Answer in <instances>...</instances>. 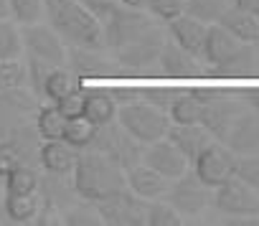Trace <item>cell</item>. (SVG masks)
Instances as JSON below:
<instances>
[{
    "instance_id": "obj_37",
    "label": "cell",
    "mask_w": 259,
    "mask_h": 226,
    "mask_svg": "<svg viewBox=\"0 0 259 226\" xmlns=\"http://www.w3.org/2000/svg\"><path fill=\"white\" fill-rule=\"evenodd\" d=\"M8 11L18 26H31L44 21V0H8Z\"/></svg>"
},
{
    "instance_id": "obj_23",
    "label": "cell",
    "mask_w": 259,
    "mask_h": 226,
    "mask_svg": "<svg viewBox=\"0 0 259 226\" xmlns=\"http://www.w3.org/2000/svg\"><path fill=\"white\" fill-rule=\"evenodd\" d=\"M241 43L219 23H211L206 28V38H203V49H201V61L203 66H219L221 61H226Z\"/></svg>"
},
{
    "instance_id": "obj_27",
    "label": "cell",
    "mask_w": 259,
    "mask_h": 226,
    "mask_svg": "<svg viewBox=\"0 0 259 226\" xmlns=\"http://www.w3.org/2000/svg\"><path fill=\"white\" fill-rule=\"evenodd\" d=\"M66 122H69V117H64L61 109L51 102L41 104L36 109V115H33V127H36L41 140H61L64 130H66Z\"/></svg>"
},
{
    "instance_id": "obj_49",
    "label": "cell",
    "mask_w": 259,
    "mask_h": 226,
    "mask_svg": "<svg viewBox=\"0 0 259 226\" xmlns=\"http://www.w3.org/2000/svg\"><path fill=\"white\" fill-rule=\"evenodd\" d=\"M256 76H259V61H256Z\"/></svg>"
},
{
    "instance_id": "obj_41",
    "label": "cell",
    "mask_w": 259,
    "mask_h": 226,
    "mask_svg": "<svg viewBox=\"0 0 259 226\" xmlns=\"http://www.w3.org/2000/svg\"><path fill=\"white\" fill-rule=\"evenodd\" d=\"M178 94L181 92L178 89H170V86H143L140 89V99L148 102V104H153V107H158V109H163V112L170 109V104H173V99Z\"/></svg>"
},
{
    "instance_id": "obj_15",
    "label": "cell",
    "mask_w": 259,
    "mask_h": 226,
    "mask_svg": "<svg viewBox=\"0 0 259 226\" xmlns=\"http://www.w3.org/2000/svg\"><path fill=\"white\" fill-rule=\"evenodd\" d=\"M158 66H160V74L173 81H193V79L206 76V66L201 64V59H196L193 54H188L170 38H165V43H163Z\"/></svg>"
},
{
    "instance_id": "obj_7",
    "label": "cell",
    "mask_w": 259,
    "mask_h": 226,
    "mask_svg": "<svg viewBox=\"0 0 259 226\" xmlns=\"http://www.w3.org/2000/svg\"><path fill=\"white\" fill-rule=\"evenodd\" d=\"M41 138L33 127V122H26L21 127H16L8 138L0 140V180H3L11 170L21 168V165H38V150H41Z\"/></svg>"
},
{
    "instance_id": "obj_4",
    "label": "cell",
    "mask_w": 259,
    "mask_h": 226,
    "mask_svg": "<svg viewBox=\"0 0 259 226\" xmlns=\"http://www.w3.org/2000/svg\"><path fill=\"white\" fill-rule=\"evenodd\" d=\"M99 23H102V36H104V49L109 54L127 46L130 41H135L138 36H143L153 26H158V21L148 11L127 8L122 3H117Z\"/></svg>"
},
{
    "instance_id": "obj_24",
    "label": "cell",
    "mask_w": 259,
    "mask_h": 226,
    "mask_svg": "<svg viewBox=\"0 0 259 226\" xmlns=\"http://www.w3.org/2000/svg\"><path fill=\"white\" fill-rule=\"evenodd\" d=\"M216 23L224 26L239 43H254V46H259V21H256V16L251 11H241L236 6H229Z\"/></svg>"
},
{
    "instance_id": "obj_18",
    "label": "cell",
    "mask_w": 259,
    "mask_h": 226,
    "mask_svg": "<svg viewBox=\"0 0 259 226\" xmlns=\"http://www.w3.org/2000/svg\"><path fill=\"white\" fill-rule=\"evenodd\" d=\"M224 145L234 153V155H251L259 153V115L251 112L249 107L234 120Z\"/></svg>"
},
{
    "instance_id": "obj_28",
    "label": "cell",
    "mask_w": 259,
    "mask_h": 226,
    "mask_svg": "<svg viewBox=\"0 0 259 226\" xmlns=\"http://www.w3.org/2000/svg\"><path fill=\"white\" fill-rule=\"evenodd\" d=\"M81 84V79L69 69V66H54L44 81V99L56 104L61 97H66L71 89H76Z\"/></svg>"
},
{
    "instance_id": "obj_21",
    "label": "cell",
    "mask_w": 259,
    "mask_h": 226,
    "mask_svg": "<svg viewBox=\"0 0 259 226\" xmlns=\"http://www.w3.org/2000/svg\"><path fill=\"white\" fill-rule=\"evenodd\" d=\"M76 158H79V150H74L64 140H44L41 150H38L41 170L54 173V175H71V170L76 165Z\"/></svg>"
},
{
    "instance_id": "obj_26",
    "label": "cell",
    "mask_w": 259,
    "mask_h": 226,
    "mask_svg": "<svg viewBox=\"0 0 259 226\" xmlns=\"http://www.w3.org/2000/svg\"><path fill=\"white\" fill-rule=\"evenodd\" d=\"M44 208L41 193H26V196H6V218L11 223H36Z\"/></svg>"
},
{
    "instance_id": "obj_22",
    "label": "cell",
    "mask_w": 259,
    "mask_h": 226,
    "mask_svg": "<svg viewBox=\"0 0 259 226\" xmlns=\"http://www.w3.org/2000/svg\"><path fill=\"white\" fill-rule=\"evenodd\" d=\"M165 138L183 153V158H186L188 163H193V160L198 158V153H201L206 145L213 143V138L203 130L201 122H196V125H173V122H170Z\"/></svg>"
},
{
    "instance_id": "obj_9",
    "label": "cell",
    "mask_w": 259,
    "mask_h": 226,
    "mask_svg": "<svg viewBox=\"0 0 259 226\" xmlns=\"http://www.w3.org/2000/svg\"><path fill=\"white\" fill-rule=\"evenodd\" d=\"M211 203L216 211L236 218H259V191L239 180L236 175L226 178L221 186L213 188Z\"/></svg>"
},
{
    "instance_id": "obj_19",
    "label": "cell",
    "mask_w": 259,
    "mask_h": 226,
    "mask_svg": "<svg viewBox=\"0 0 259 226\" xmlns=\"http://www.w3.org/2000/svg\"><path fill=\"white\" fill-rule=\"evenodd\" d=\"M124 183L135 196L145 198V201H155V198H165L170 180L163 178L160 173H155L153 168H148L145 163H138L130 170H124Z\"/></svg>"
},
{
    "instance_id": "obj_30",
    "label": "cell",
    "mask_w": 259,
    "mask_h": 226,
    "mask_svg": "<svg viewBox=\"0 0 259 226\" xmlns=\"http://www.w3.org/2000/svg\"><path fill=\"white\" fill-rule=\"evenodd\" d=\"M201 109H203V102H198L188 92H181L168 109V117L173 125H196L201 122Z\"/></svg>"
},
{
    "instance_id": "obj_2",
    "label": "cell",
    "mask_w": 259,
    "mask_h": 226,
    "mask_svg": "<svg viewBox=\"0 0 259 226\" xmlns=\"http://www.w3.org/2000/svg\"><path fill=\"white\" fill-rule=\"evenodd\" d=\"M71 183H74L76 196L87 203H99L107 196L127 188L124 170L114 160H109L107 155H102L97 150L79 153L76 165L71 170Z\"/></svg>"
},
{
    "instance_id": "obj_47",
    "label": "cell",
    "mask_w": 259,
    "mask_h": 226,
    "mask_svg": "<svg viewBox=\"0 0 259 226\" xmlns=\"http://www.w3.org/2000/svg\"><path fill=\"white\" fill-rule=\"evenodd\" d=\"M3 18H11V11H8V0H0V21Z\"/></svg>"
},
{
    "instance_id": "obj_10",
    "label": "cell",
    "mask_w": 259,
    "mask_h": 226,
    "mask_svg": "<svg viewBox=\"0 0 259 226\" xmlns=\"http://www.w3.org/2000/svg\"><path fill=\"white\" fill-rule=\"evenodd\" d=\"M102 223L107 226H145V213H148V201L135 196L130 188H122L104 201L94 203Z\"/></svg>"
},
{
    "instance_id": "obj_48",
    "label": "cell",
    "mask_w": 259,
    "mask_h": 226,
    "mask_svg": "<svg viewBox=\"0 0 259 226\" xmlns=\"http://www.w3.org/2000/svg\"><path fill=\"white\" fill-rule=\"evenodd\" d=\"M254 16H256V21H259V8H256V11H254Z\"/></svg>"
},
{
    "instance_id": "obj_44",
    "label": "cell",
    "mask_w": 259,
    "mask_h": 226,
    "mask_svg": "<svg viewBox=\"0 0 259 226\" xmlns=\"http://www.w3.org/2000/svg\"><path fill=\"white\" fill-rule=\"evenodd\" d=\"M231 6H236V8H241V11H256L259 8V0H231Z\"/></svg>"
},
{
    "instance_id": "obj_32",
    "label": "cell",
    "mask_w": 259,
    "mask_h": 226,
    "mask_svg": "<svg viewBox=\"0 0 259 226\" xmlns=\"http://www.w3.org/2000/svg\"><path fill=\"white\" fill-rule=\"evenodd\" d=\"M23 56V36L13 18L0 21V61L3 59H18Z\"/></svg>"
},
{
    "instance_id": "obj_33",
    "label": "cell",
    "mask_w": 259,
    "mask_h": 226,
    "mask_svg": "<svg viewBox=\"0 0 259 226\" xmlns=\"http://www.w3.org/2000/svg\"><path fill=\"white\" fill-rule=\"evenodd\" d=\"M94 132H97V127L89 122V120H84V117H74V120H69L66 122V130H64V143H69L74 150H89L92 148V140H94Z\"/></svg>"
},
{
    "instance_id": "obj_38",
    "label": "cell",
    "mask_w": 259,
    "mask_h": 226,
    "mask_svg": "<svg viewBox=\"0 0 259 226\" xmlns=\"http://www.w3.org/2000/svg\"><path fill=\"white\" fill-rule=\"evenodd\" d=\"M145 11L163 26H168L170 21H176L178 16L186 13V0H148Z\"/></svg>"
},
{
    "instance_id": "obj_40",
    "label": "cell",
    "mask_w": 259,
    "mask_h": 226,
    "mask_svg": "<svg viewBox=\"0 0 259 226\" xmlns=\"http://www.w3.org/2000/svg\"><path fill=\"white\" fill-rule=\"evenodd\" d=\"M87 81H81L76 89H71L66 97H61L59 102H56V107L61 109V115L64 117H69V120H74V117H81V112H84V102H87Z\"/></svg>"
},
{
    "instance_id": "obj_31",
    "label": "cell",
    "mask_w": 259,
    "mask_h": 226,
    "mask_svg": "<svg viewBox=\"0 0 259 226\" xmlns=\"http://www.w3.org/2000/svg\"><path fill=\"white\" fill-rule=\"evenodd\" d=\"M28 86V66L26 59H3L0 61V92L6 89H21Z\"/></svg>"
},
{
    "instance_id": "obj_34",
    "label": "cell",
    "mask_w": 259,
    "mask_h": 226,
    "mask_svg": "<svg viewBox=\"0 0 259 226\" xmlns=\"http://www.w3.org/2000/svg\"><path fill=\"white\" fill-rule=\"evenodd\" d=\"M231 6V0H186V13L211 26L221 18V13Z\"/></svg>"
},
{
    "instance_id": "obj_39",
    "label": "cell",
    "mask_w": 259,
    "mask_h": 226,
    "mask_svg": "<svg viewBox=\"0 0 259 226\" xmlns=\"http://www.w3.org/2000/svg\"><path fill=\"white\" fill-rule=\"evenodd\" d=\"M234 175L239 180H244L246 186H251L254 191H259V153L236 155V160H234Z\"/></svg>"
},
{
    "instance_id": "obj_14",
    "label": "cell",
    "mask_w": 259,
    "mask_h": 226,
    "mask_svg": "<svg viewBox=\"0 0 259 226\" xmlns=\"http://www.w3.org/2000/svg\"><path fill=\"white\" fill-rule=\"evenodd\" d=\"M246 109V102L244 99H236V94H229V97H219V99H211V102H203V109H201V125L203 130L224 143L234 120Z\"/></svg>"
},
{
    "instance_id": "obj_42",
    "label": "cell",
    "mask_w": 259,
    "mask_h": 226,
    "mask_svg": "<svg viewBox=\"0 0 259 226\" xmlns=\"http://www.w3.org/2000/svg\"><path fill=\"white\" fill-rule=\"evenodd\" d=\"M79 3H81L89 13H94V16L102 21V18H104L117 3H119V0H79Z\"/></svg>"
},
{
    "instance_id": "obj_11",
    "label": "cell",
    "mask_w": 259,
    "mask_h": 226,
    "mask_svg": "<svg viewBox=\"0 0 259 226\" xmlns=\"http://www.w3.org/2000/svg\"><path fill=\"white\" fill-rule=\"evenodd\" d=\"M23 36V56L38 59L49 66H66V43L56 36V31L49 23H31L21 26Z\"/></svg>"
},
{
    "instance_id": "obj_1",
    "label": "cell",
    "mask_w": 259,
    "mask_h": 226,
    "mask_svg": "<svg viewBox=\"0 0 259 226\" xmlns=\"http://www.w3.org/2000/svg\"><path fill=\"white\" fill-rule=\"evenodd\" d=\"M44 21L66 46L104 49L102 23L79 0H44Z\"/></svg>"
},
{
    "instance_id": "obj_35",
    "label": "cell",
    "mask_w": 259,
    "mask_h": 226,
    "mask_svg": "<svg viewBox=\"0 0 259 226\" xmlns=\"http://www.w3.org/2000/svg\"><path fill=\"white\" fill-rule=\"evenodd\" d=\"M183 216L163 198L148 201V213H145V226H181Z\"/></svg>"
},
{
    "instance_id": "obj_29",
    "label": "cell",
    "mask_w": 259,
    "mask_h": 226,
    "mask_svg": "<svg viewBox=\"0 0 259 226\" xmlns=\"http://www.w3.org/2000/svg\"><path fill=\"white\" fill-rule=\"evenodd\" d=\"M38 180H41V170L33 165H21L16 170H11L3 178V188L6 196H26V193H36L38 191Z\"/></svg>"
},
{
    "instance_id": "obj_36",
    "label": "cell",
    "mask_w": 259,
    "mask_h": 226,
    "mask_svg": "<svg viewBox=\"0 0 259 226\" xmlns=\"http://www.w3.org/2000/svg\"><path fill=\"white\" fill-rule=\"evenodd\" d=\"M59 223H64V226H97V223H102V218H99L94 203L81 201V203H74L66 211H61Z\"/></svg>"
},
{
    "instance_id": "obj_46",
    "label": "cell",
    "mask_w": 259,
    "mask_h": 226,
    "mask_svg": "<svg viewBox=\"0 0 259 226\" xmlns=\"http://www.w3.org/2000/svg\"><path fill=\"white\" fill-rule=\"evenodd\" d=\"M3 206H6V188H3V180H0V218H6Z\"/></svg>"
},
{
    "instance_id": "obj_25",
    "label": "cell",
    "mask_w": 259,
    "mask_h": 226,
    "mask_svg": "<svg viewBox=\"0 0 259 226\" xmlns=\"http://www.w3.org/2000/svg\"><path fill=\"white\" fill-rule=\"evenodd\" d=\"M117 109H119V104L114 102V97L109 94V89L87 86V102H84L81 117L89 120L94 127H104V125L114 122L117 120Z\"/></svg>"
},
{
    "instance_id": "obj_43",
    "label": "cell",
    "mask_w": 259,
    "mask_h": 226,
    "mask_svg": "<svg viewBox=\"0 0 259 226\" xmlns=\"http://www.w3.org/2000/svg\"><path fill=\"white\" fill-rule=\"evenodd\" d=\"M241 99L246 102V107H249L251 112H256V115H259V86L244 89V92H241Z\"/></svg>"
},
{
    "instance_id": "obj_13",
    "label": "cell",
    "mask_w": 259,
    "mask_h": 226,
    "mask_svg": "<svg viewBox=\"0 0 259 226\" xmlns=\"http://www.w3.org/2000/svg\"><path fill=\"white\" fill-rule=\"evenodd\" d=\"M234 160H236V155H234L224 143L213 140L211 145H206V148L198 153V158H196L191 165H193V173H196L208 188H216V186H221L226 178L234 175Z\"/></svg>"
},
{
    "instance_id": "obj_5",
    "label": "cell",
    "mask_w": 259,
    "mask_h": 226,
    "mask_svg": "<svg viewBox=\"0 0 259 226\" xmlns=\"http://www.w3.org/2000/svg\"><path fill=\"white\" fill-rule=\"evenodd\" d=\"M89 150H97V153L107 155L109 160H114L122 170H130L133 165L143 163V150H145V145L138 143L133 135H130V132L114 120V122H109V125H104V127H97Z\"/></svg>"
},
{
    "instance_id": "obj_20",
    "label": "cell",
    "mask_w": 259,
    "mask_h": 226,
    "mask_svg": "<svg viewBox=\"0 0 259 226\" xmlns=\"http://www.w3.org/2000/svg\"><path fill=\"white\" fill-rule=\"evenodd\" d=\"M206 23H201L198 18L183 13L176 21H170L165 26V33L173 43H178L181 49H186L188 54H193L196 59H201V49H203V38H206Z\"/></svg>"
},
{
    "instance_id": "obj_45",
    "label": "cell",
    "mask_w": 259,
    "mask_h": 226,
    "mask_svg": "<svg viewBox=\"0 0 259 226\" xmlns=\"http://www.w3.org/2000/svg\"><path fill=\"white\" fill-rule=\"evenodd\" d=\"M122 6H127V8H140V11H145V6H148V0H119Z\"/></svg>"
},
{
    "instance_id": "obj_8",
    "label": "cell",
    "mask_w": 259,
    "mask_h": 226,
    "mask_svg": "<svg viewBox=\"0 0 259 226\" xmlns=\"http://www.w3.org/2000/svg\"><path fill=\"white\" fill-rule=\"evenodd\" d=\"M168 33H165V26L158 23L153 26L150 31H145L143 36H138L135 41H130L127 46L112 51L114 61L124 69H135V71H148L153 66H158V56L163 51V43H165Z\"/></svg>"
},
{
    "instance_id": "obj_6",
    "label": "cell",
    "mask_w": 259,
    "mask_h": 226,
    "mask_svg": "<svg viewBox=\"0 0 259 226\" xmlns=\"http://www.w3.org/2000/svg\"><path fill=\"white\" fill-rule=\"evenodd\" d=\"M66 66L81 79V81H122L124 66L114 61V56L107 49H66Z\"/></svg>"
},
{
    "instance_id": "obj_12",
    "label": "cell",
    "mask_w": 259,
    "mask_h": 226,
    "mask_svg": "<svg viewBox=\"0 0 259 226\" xmlns=\"http://www.w3.org/2000/svg\"><path fill=\"white\" fill-rule=\"evenodd\" d=\"M213 188H208L193 170H186L176 180H170L165 201L181 213V216H198L211 203Z\"/></svg>"
},
{
    "instance_id": "obj_3",
    "label": "cell",
    "mask_w": 259,
    "mask_h": 226,
    "mask_svg": "<svg viewBox=\"0 0 259 226\" xmlns=\"http://www.w3.org/2000/svg\"><path fill=\"white\" fill-rule=\"evenodd\" d=\"M117 122L133 135L138 143L143 145H150L155 140H163L168 127H170V117L168 112L143 102V99H135V102H127V104H119L117 109Z\"/></svg>"
},
{
    "instance_id": "obj_16",
    "label": "cell",
    "mask_w": 259,
    "mask_h": 226,
    "mask_svg": "<svg viewBox=\"0 0 259 226\" xmlns=\"http://www.w3.org/2000/svg\"><path fill=\"white\" fill-rule=\"evenodd\" d=\"M143 163H145L148 168H153L155 173H160L163 178H168V180H176V178L183 175V173L188 170V165H191V163L183 158V153H181L168 138L145 145V150H143Z\"/></svg>"
},
{
    "instance_id": "obj_17",
    "label": "cell",
    "mask_w": 259,
    "mask_h": 226,
    "mask_svg": "<svg viewBox=\"0 0 259 226\" xmlns=\"http://www.w3.org/2000/svg\"><path fill=\"white\" fill-rule=\"evenodd\" d=\"M256 61H259V49L254 43H241L226 61H221L219 66H208L206 76H211V79H254Z\"/></svg>"
}]
</instances>
